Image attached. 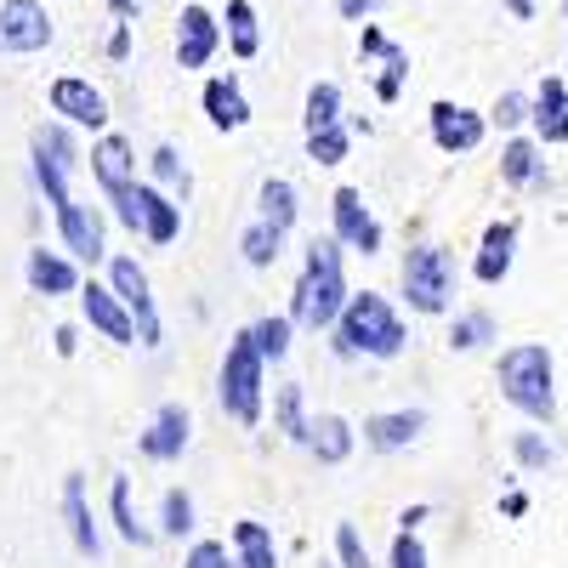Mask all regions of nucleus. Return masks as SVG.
I'll return each mask as SVG.
<instances>
[{"instance_id":"1","label":"nucleus","mask_w":568,"mask_h":568,"mask_svg":"<svg viewBox=\"0 0 568 568\" xmlns=\"http://www.w3.org/2000/svg\"><path fill=\"white\" fill-rule=\"evenodd\" d=\"M342 302H347V284H342V256L336 245L313 240L307 245V267H302V284H296V307L291 318L302 329H329L342 318Z\"/></svg>"},{"instance_id":"2","label":"nucleus","mask_w":568,"mask_h":568,"mask_svg":"<svg viewBox=\"0 0 568 568\" xmlns=\"http://www.w3.org/2000/svg\"><path fill=\"white\" fill-rule=\"evenodd\" d=\"M336 353H369V358H398L404 353V324L382 296H353L342 302V324H336Z\"/></svg>"},{"instance_id":"3","label":"nucleus","mask_w":568,"mask_h":568,"mask_svg":"<svg viewBox=\"0 0 568 568\" xmlns=\"http://www.w3.org/2000/svg\"><path fill=\"white\" fill-rule=\"evenodd\" d=\"M500 393L511 409H524L535 420H551L557 415V393H551V353L540 342H524V347H506L500 353Z\"/></svg>"},{"instance_id":"4","label":"nucleus","mask_w":568,"mask_h":568,"mask_svg":"<svg viewBox=\"0 0 568 568\" xmlns=\"http://www.w3.org/2000/svg\"><path fill=\"white\" fill-rule=\"evenodd\" d=\"M222 409L233 420H245V426L262 415V347H256L251 329L233 336V347L222 358Z\"/></svg>"},{"instance_id":"5","label":"nucleus","mask_w":568,"mask_h":568,"mask_svg":"<svg viewBox=\"0 0 568 568\" xmlns=\"http://www.w3.org/2000/svg\"><path fill=\"white\" fill-rule=\"evenodd\" d=\"M455 278L460 273H455V256L444 245H420L404 262V296H409L415 313H444L449 296H455Z\"/></svg>"},{"instance_id":"6","label":"nucleus","mask_w":568,"mask_h":568,"mask_svg":"<svg viewBox=\"0 0 568 568\" xmlns=\"http://www.w3.org/2000/svg\"><path fill=\"white\" fill-rule=\"evenodd\" d=\"M109 273H114V296L125 302V313L136 324V342L142 347H160V313H154V296H149V273H142L131 256H120Z\"/></svg>"},{"instance_id":"7","label":"nucleus","mask_w":568,"mask_h":568,"mask_svg":"<svg viewBox=\"0 0 568 568\" xmlns=\"http://www.w3.org/2000/svg\"><path fill=\"white\" fill-rule=\"evenodd\" d=\"M52 40V18L34 0H0V52H40Z\"/></svg>"},{"instance_id":"8","label":"nucleus","mask_w":568,"mask_h":568,"mask_svg":"<svg viewBox=\"0 0 568 568\" xmlns=\"http://www.w3.org/2000/svg\"><path fill=\"white\" fill-rule=\"evenodd\" d=\"M69 165H74L69 136L63 131H40L34 136V176H40V187H45V200H52V205L69 200Z\"/></svg>"},{"instance_id":"9","label":"nucleus","mask_w":568,"mask_h":568,"mask_svg":"<svg viewBox=\"0 0 568 568\" xmlns=\"http://www.w3.org/2000/svg\"><path fill=\"white\" fill-rule=\"evenodd\" d=\"M433 142L444 154H471L484 142V114H471L460 103H433Z\"/></svg>"},{"instance_id":"10","label":"nucleus","mask_w":568,"mask_h":568,"mask_svg":"<svg viewBox=\"0 0 568 568\" xmlns=\"http://www.w3.org/2000/svg\"><path fill=\"white\" fill-rule=\"evenodd\" d=\"M336 240H347V245L364 251V256L382 251V222L364 211V194H358V187H342V194H336Z\"/></svg>"},{"instance_id":"11","label":"nucleus","mask_w":568,"mask_h":568,"mask_svg":"<svg viewBox=\"0 0 568 568\" xmlns=\"http://www.w3.org/2000/svg\"><path fill=\"white\" fill-rule=\"evenodd\" d=\"M216 40H222L216 18H211L205 7H187L182 23H176V63H182V69H205L211 52H216Z\"/></svg>"},{"instance_id":"12","label":"nucleus","mask_w":568,"mask_h":568,"mask_svg":"<svg viewBox=\"0 0 568 568\" xmlns=\"http://www.w3.org/2000/svg\"><path fill=\"white\" fill-rule=\"evenodd\" d=\"M52 114H63V120H74V125H103V120H109L103 98H98L85 80H74V74L52 80Z\"/></svg>"},{"instance_id":"13","label":"nucleus","mask_w":568,"mask_h":568,"mask_svg":"<svg viewBox=\"0 0 568 568\" xmlns=\"http://www.w3.org/2000/svg\"><path fill=\"white\" fill-rule=\"evenodd\" d=\"M80 307H85L91 329H103L109 342H136V324H131V313H125V302H120L114 291H98V284H85Z\"/></svg>"},{"instance_id":"14","label":"nucleus","mask_w":568,"mask_h":568,"mask_svg":"<svg viewBox=\"0 0 568 568\" xmlns=\"http://www.w3.org/2000/svg\"><path fill=\"white\" fill-rule=\"evenodd\" d=\"M131 200H136V227L149 233L154 245H171V240H176V227H182L176 205L160 194V187H136V182H131Z\"/></svg>"},{"instance_id":"15","label":"nucleus","mask_w":568,"mask_h":568,"mask_svg":"<svg viewBox=\"0 0 568 568\" xmlns=\"http://www.w3.org/2000/svg\"><path fill=\"white\" fill-rule=\"evenodd\" d=\"M187 449V409L182 404H165L154 415V426L142 433V455H154V460H176Z\"/></svg>"},{"instance_id":"16","label":"nucleus","mask_w":568,"mask_h":568,"mask_svg":"<svg viewBox=\"0 0 568 568\" xmlns=\"http://www.w3.org/2000/svg\"><path fill=\"white\" fill-rule=\"evenodd\" d=\"M540 142H568V85L562 80H546L535 91V109H529Z\"/></svg>"},{"instance_id":"17","label":"nucleus","mask_w":568,"mask_h":568,"mask_svg":"<svg viewBox=\"0 0 568 568\" xmlns=\"http://www.w3.org/2000/svg\"><path fill=\"white\" fill-rule=\"evenodd\" d=\"M420 426H426V415H420V409L369 415V420H364V444H369V449H404V444H415Z\"/></svg>"},{"instance_id":"18","label":"nucleus","mask_w":568,"mask_h":568,"mask_svg":"<svg viewBox=\"0 0 568 568\" xmlns=\"http://www.w3.org/2000/svg\"><path fill=\"white\" fill-rule=\"evenodd\" d=\"M58 222H63V240H69L74 256H85V262L103 256V222H98V216H85L74 200H63V205H58Z\"/></svg>"},{"instance_id":"19","label":"nucleus","mask_w":568,"mask_h":568,"mask_svg":"<svg viewBox=\"0 0 568 568\" xmlns=\"http://www.w3.org/2000/svg\"><path fill=\"white\" fill-rule=\"evenodd\" d=\"M91 171H98L103 194H125L131 187V142L125 136H103L98 154H91Z\"/></svg>"},{"instance_id":"20","label":"nucleus","mask_w":568,"mask_h":568,"mask_svg":"<svg viewBox=\"0 0 568 568\" xmlns=\"http://www.w3.org/2000/svg\"><path fill=\"white\" fill-rule=\"evenodd\" d=\"M511 245H517V222H495L484 233V251H478V278L484 284H500L511 273Z\"/></svg>"},{"instance_id":"21","label":"nucleus","mask_w":568,"mask_h":568,"mask_svg":"<svg viewBox=\"0 0 568 568\" xmlns=\"http://www.w3.org/2000/svg\"><path fill=\"white\" fill-rule=\"evenodd\" d=\"M63 511H69V535L85 557H98L103 540H98V524H91V506H85V484L80 478H63Z\"/></svg>"},{"instance_id":"22","label":"nucleus","mask_w":568,"mask_h":568,"mask_svg":"<svg viewBox=\"0 0 568 568\" xmlns=\"http://www.w3.org/2000/svg\"><path fill=\"white\" fill-rule=\"evenodd\" d=\"M205 114H211V120H216L222 131H240V125L251 120L240 80H211V85H205Z\"/></svg>"},{"instance_id":"23","label":"nucleus","mask_w":568,"mask_h":568,"mask_svg":"<svg viewBox=\"0 0 568 568\" xmlns=\"http://www.w3.org/2000/svg\"><path fill=\"white\" fill-rule=\"evenodd\" d=\"M307 444H313V455L329 460V466H342V460L353 455V433H347L342 415H318V420L307 426Z\"/></svg>"},{"instance_id":"24","label":"nucleus","mask_w":568,"mask_h":568,"mask_svg":"<svg viewBox=\"0 0 568 568\" xmlns=\"http://www.w3.org/2000/svg\"><path fill=\"white\" fill-rule=\"evenodd\" d=\"M29 284H34L40 296H69L74 284H80V273H74L63 256H45V251H34V256H29Z\"/></svg>"},{"instance_id":"25","label":"nucleus","mask_w":568,"mask_h":568,"mask_svg":"<svg viewBox=\"0 0 568 568\" xmlns=\"http://www.w3.org/2000/svg\"><path fill=\"white\" fill-rule=\"evenodd\" d=\"M500 176H506L511 187H540V182H546V165H540V154H535V142H506Z\"/></svg>"},{"instance_id":"26","label":"nucleus","mask_w":568,"mask_h":568,"mask_svg":"<svg viewBox=\"0 0 568 568\" xmlns=\"http://www.w3.org/2000/svg\"><path fill=\"white\" fill-rule=\"evenodd\" d=\"M233 546H240V562H245V568H278L273 535H267L262 524H240V529H233Z\"/></svg>"},{"instance_id":"27","label":"nucleus","mask_w":568,"mask_h":568,"mask_svg":"<svg viewBox=\"0 0 568 568\" xmlns=\"http://www.w3.org/2000/svg\"><path fill=\"white\" fill-rule=\"evenodd\" d=\"M227 40H233V52H240V58H256L262 34H256V12H251V0H227Z\"/></svg>"},{"instance_id":"28","label":"nucleus","mask_w":568,"mask_h":568,"mask_svg":"<svg viewBox=\"0 0 568 568\" xmlns=\"http://www.w3.org/2000/svg\"><path fill=\"white\" fill-rule=\"evenodd\" d=\"M262 222H273V227L296 222V187L291 182H262Z\"/></svg>"},{"instance_id":"29","label":"nucleus","mask_w":568,"mask_h":568,"mask_svg":"<svg viewBox=\"0 0 568 568\" xmlns=\"http://www.w3.org/2000/svg\"><path fill=\"white\" fill-rule=\"evenodd\" d=\"M307 160H318V165H342V160H347V131H342V125H318V131H307Z\"/></svg>"},{"instance_id":"30","label":"nucleus","mask_w":568,"mask_h":568,"mask_svg":"<svg viewBox=\"0 0 568 568\" xmlns=\"http://www.w3.org/2000/svg\"><path fill=\"white\" fill-rule=\"evenodd\" d=\"M484 342H495V318H489V313H466V318H455L449 347L471 353V347H484Z\"/></svg>"},{"instance_id":"31","label":"nucleus","mask_w":568,"mask_h":568,"mask_svg":"<svg viewBox=\"0 0 568 568\" xmlns=\"http://www.w3.org/2000/svg\"><path fill=\"white\" fill-rule=\"evenodd\" d=\"M278 240H284V227H273V222H256V227L245 233V262H251V267H267V262H278Z\"/></svg>"},{"instance_id":"32","label":"nucleus","mask_w":568,"mask_h":568,"mask_svg":"<svg viewBox=\"0 0 568 568\" xmlns=\"http://www.w3.org/2000/svg\"><path fill=\"white\" fill-rule=\"evenodd\" d=\"M336 120H342V91H336V85H313V91H307V131L336 125Z\"/></svg>"},{"instance_id":"33","label":"nucleus","mask_w":568,"mask_h":568,"mask_svg":"<svg viewBox=\"0 0 568 568\" xmlns=\"http://www.w3.org/2000/svg\"><path fill=\"white\" fill-rule=\"evenodd\" d=\"M251 336H256L262 358H284V353H291V318H262Z\"/></svg>"},{"instance_id":"34","label":"nucleus","mask_w":568,"mask_h":568,"mask_svg":"<svg viewBox=\"0 0 568 568\" xmlns=\"http://www.w3.org/2000/svg\"><path fill=\"white\" fill-rule=\"evenodd\" d=\"M114 524L131 546H149V529H136V517H131V484L125 478H114Z\"/></svg>"},{"instance_id":"35","label":"nucleus","mask_w":568,"mask_h":568,"mask_svg":"<svg viewBox=\"0 0 568 568\" xmlns=\"http://www.w3.org/2000/svg\"><path fill=\"white\" fill-rule=\"evenodd\" d=\"M278 426L291 433L296 444H307V420H302V387H284L278 393Z\"/></svg>"},{"instance_id":"36","label":"nucleus","mask_w":568,"mask_h":568,"mask_svg":"<svg viewBox=\"0 0 568 568\" xmlns=\"http://www.w3.org/2000/svg\"><path fill=\"white\" fill-rule=\"evenodd\" d=\"M382 80H375V91H382V103H393L398 98V85H404V74H409V58L398 52V45H387V52H382Z\"/></svg>"},{"instance_id":"37","label":"nucleus","mask_w":568,"mask_h":568,"mask_svg":"<svg viewBox=\"0 0 568 568\" xmlns=\"http://www.w3.org/2000/svg\"><path fill=\"white\" fill-rule=\"evenodd\" d=\"M511 449H517V460H524L529 471H546V466L557 460V449H551L546 438H535V433H517V438H511Z\"/></svg>"},{"instance_id":"38","label":"nucleus","mask_w":568,"mask_h":568,"mask_svg":"<svg viewBox=\"0 0 568 568\" xmlns=\"http://www.w3.org/2000/svg\"><path fill=\"white\" fill-rule=\"evenodd\" d=\"M187 529H194V500H187V495H165V535H187Z\"/></svg>"},{"instance_id":"39","label":"nucleus","mask_w":568,"mask_h":568,"mask_svg":"<svg viewBox=\"0 0 568 568\" xmlns=\"http://www.w3.org/2000/svg\"><path fill=\"white\" fill-rule=\"evenodd\" d=\"M336 551H342V568H369V551H364V540H358L353 524L336 529Z\"/></svg>"},{"instance_id":"40","label":"nucleus","mask_w":568,"mask_h":568,"mask_svg":"<svg viewBox=\"0 0 568 568\" xmlns=\"http://www.w3.org/2000/svg\"><path fill=\"white\" fill-rule=\"evenodd\" d=\"M393 568H426V546H420L409 529L393 540Z\"/></svg>"},{"instance_id":"41","label":"nucleus","mask_w":568,"mask_h":568,"mask_svg":"<svg viewBox=\"0 0 568 568\" xmlns=\"http://www.w3.org/2000/svg\"><path fill=\"white\" fill-rule=\"evenodd\" d=\"M154 176H160V182H171V187H187V171H182L176 149H160V154H154Z\"/></svg>"},{"instance_id":"42","label":"nucleus","mask_w":568,"mask_h":568,"mask_svg":"<svg viewBox=\"0 0 568 568\" xmlns=\"http://www.w3.org/2000/svg\"><path fill=\"white\" fill-rule=\"evenodd\" d=\"M495 120H500V125H517V120H529V98H524V91H506V98L495 103Z\"/></svg>"},{"instance_id":"43","label":"nucleus","mask_w":568,"mask_h":568,"mask_svg":"<svg viewBox=\"0 0 568 568\" xmlns=\"http://www.w3.org/2000/svg\"><path fill=\"white\" fill-rule=\"evenodd\" d=\"M187 568H227V551H222L216 540H200L194 557H187Z\"/></svg>"},{"instance_id":"44","label":"nucleus","mask_w":568,"mask_h":568,"mask_svg":"<svg viewBox=\"0 0 568 568\" xmlns=\"http://www.w3.org/2000/svg\"><path fill=\"white\" fill-rule=\"evenodd\" d=\"M387 45H393V40H387L382 29H364V58H382V52H387Z\"/></svg>"},{"instance_id":"45","label":"nucleus","mask_w":568,"mask_h":568,"mask_svg":"<svg viewBox=\"0 0 568 568\" xmlns=\"http://www.w3.org/2000/svg\"><path fill=\"white\" fill-rule=\"evenodd\" d=\"M109 58H131V29H114V40H109Z\"/></svg>"},{"instance_id":"46","label":"nucleus","mask_w":568,"mask_h":568,"mask_svg":"<svg viewBox=\"0 0 568 568\" xmlns=\"http://www.w3.org/2000/svg\"><path fill=\"white\" fill-rule=\"evenodd\" d=\"M506 12H511L517 23H529V18H535V0H506Z\"/></svg>"},{"instance_id":"47","label":"nucleus","mask_w":568,"mask_h":568,"mask_svg":"<svg viewBox=\"0 0 568 568\" xmlns=\"http://www.w3.org/2000/svg\"><path fill=\"white\" fill-rule=\"evenodd\" d=\"M524 511H529V500H524V495L511 489V495H506V517H524Z\"/></svg>"},{"instance_id":"48","label":"nucleus","mask_w":568,"mask_h":568,"mask_svg":"<svg viewBox=\"0 0 568 568\" xmlns=\"http://www.w3.org/2000/svg\"><path fill=\"white\" fill-rule=\"evenodd\" d=\"M114 7V18H136V0H109Z\"/></svg>"},{"instance_id":"49","label":"nucleus","mask_w":568,"mask_h":568,"mask_svg":"<svg viewBox=\"0 0 568 568\" xmlns=\"http://www.w3.org/2000/svg\"><path fill=\"white\" fill-rule=\"evenodd\" d=\"M364 7H369V0H342V12H347V18H358Z\"/></svg>"},{"instance_id":"50","label":"nucleus","mask_w":568,"mask_h":568,"mask_svg":"<svg viewBox=\"0 0 568 568\" xmlns=\"http://www.w3.org/2000/svg\"><path fill=\"white\" fill-rule=\"evenodd\" d=\"M562 18H568V0H562Z\"/></svg>"}]
</instances>
